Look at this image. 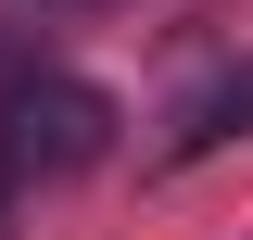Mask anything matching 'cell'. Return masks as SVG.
<instances>
[{
  "mask_svg": "<svg viewBox=\"0 0 253 240\" xmlns=\"http://www.w3.org/2000/svg\"><path fill=\"white\" fill-rule=\"evenodd\" d=\"M101 152H114V101L89 76H26V89L0 101V164L13 177H76Z\"/></svg>",
  "mask_w": 253,
  "mask_h": 240,
  "instance_id": "1",
  "label": "cell"
},
{
  "mask_svg": "<svg viewBox=\"0 0 253 240\" xmlns=\"http://www.w3.org/2000/svg\"><path fill=\"white\" fill-rule=\"evenodd\" d=\"M228 126H253V76H241V89H215V101H203V126H190V139H228Z\"/></svg>",
  "mask_w": 253,
  "mask_h": 240,
  "instance_id": "2",
  "label": "cell"
}]
</instances>
